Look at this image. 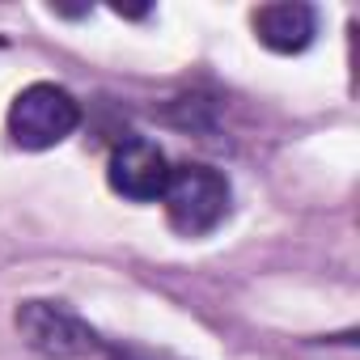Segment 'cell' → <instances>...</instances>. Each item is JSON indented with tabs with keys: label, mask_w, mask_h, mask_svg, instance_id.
I'll use <instances>...</instances> for the list:
<instances>
[{
	"label": "cell",
	"mask_w": 360,
	"mask_h": 360,
	"mask_svg": "<svg viewBox=\"0 0 360 360\" xmlns=\"http://www.w3.org/2000/svg\"><path fill=\"white\" fill-rule=\"evenodd\" d=\"M229 178L212 165H178L169 169V183H165V221L174 233L183 238H204L212 233L225 217H229Z\"/></svg>",
	"instance_id": "6da1fadb"
},
{
	"label": "cell",
	"mask_w": 360,
	"mask_h": 360,
	"mask_svg": "<svg viewBox=\"0 0 360 360\" xmlns=\"http://www.w3.org/2000/svg\"><path fill=\"white\" fill-rule=\"evenodd\" d=\"M18 330L47 360H81V356H94L106 347L89 322H81L72 309H64L56 301H22L18 305Z\"/></svg>",
	"instance_id": "3957f363"
},
{
	"label": "cell",
	"mask_w": 360,
	"mask_h": 360,
	"mask_svg": "<svg viewBox=\"0 0 360 360\" xmlns=\"http://www.w3.org/2000/svg\"><path fill=\"white\" fill-rule=\"evenodd\" d=\"M102 352H106V360H169V356H153L144 347H102Z\"/></svg>",
	"instance_id": "8992f818"
},
{
	"label": "cell",
	"mask_w": 360,
	"mask_h": 360,
	"mask_svg": "<svg viewBox=\"0 0 360 360\" xmlns=\"http://www.w3.org/2000/svg\"><path fill=\"white\" fill-rule=\"evenodd\" d=\"M169 161L165 153L148 140V136H127L123 144H115L110 161H106V178H110V191L131 200V204H153L165 195L169 183Z\"/></svg>",
	"instance_id": "277c9868"
},
{
	"label": "cell",
	"mask_w": 360,
	"mask_h": 360,
	"mask_svg": "<svg viewBox=\"0 0 360 360\" xmlns=\"http://www.w3.org/2000/svg\"><path fill=\"white\" fill-rule=\"evenodd\" d=\"M77 127H81V102L64 85H51V81L26 85L9 106V140L26 153L56 148Z\"/></svg>",
	"instance_id": "7a4b0ae2"
},
{
	"label": "cell",
	"mask_w": 360,
	"mask_h": 360,
	"mask_svg": "<svg viewBox=\"0 0 360 360\" xmlns=\"http://www.w3.org/2000/svg\"><path fill=\"white\" fill-rule=\"evenodd\" d=\"M255 34L267 51L280 56H297L314 43L318 34V9L305 5V0H280V5H263L255 9Z\"/></svg>",
	"instance_id": "5b68a950"
}]
</instances>
